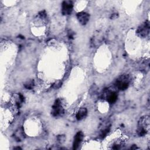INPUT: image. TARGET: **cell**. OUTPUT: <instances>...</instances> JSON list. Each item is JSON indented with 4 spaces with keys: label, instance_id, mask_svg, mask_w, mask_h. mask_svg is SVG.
Returning a JSON list of instances; mask_svg holds the SVG:
<instances>
[{
    "label": "cell",
    "instance_id": "cell-7",
    "mask_svg": "<svg viewBox=\"0 0 150 150\" xmlns=\"http://www.w3.org/2000/svg\"><path fill=\"white\" fill-rule=\"evenodd\" d=\"M84 135L82 132L79 131L78 132L74 138V141H73V149H76L78 148L79 146L80 145L81 142L82 141L83 139Z\"/></svg>",
    "mask_w": 150,
    "mask_h": 150
},
{
    "label": "cell",
    "instance_id": "cell-12",
    "mask_svg": "<svg viewBox=\"0 0 150 150\" xmlns=\"http://www.w3.org/2000/svg\"><path fill=\"white\" fill-rule=\"evenodd\" d=\"M65 139H66V138H65V136H64V135H59V136L57 137V140H58V141H59L60 143H63V142H64V141H65Z\"/></svg>",
    "mask_w": 150,
    "mask_h": 150
},
{
    "label": "cell",
    "instance_id": "cell-14",
    "mask_svg": "<svg viewBox=\"0 0 150 150\" xmlns=\"http://www.w3.org/2000/svg\"><path fill=\"white\" fill-rule=\"evenodd\" d=\"M68 37L69 39H73V37H74V33L73 32H70L68 33Z\"/></svg>",
    "mask_w": 150,
    "mask_h": 150
},
{
    "label": "cell",
    "instance_id": "cell-13",
    "mask_svg": "<svg viewBox=\"0 0 150 150\" xmlns=\"http://www.w3.org/2000/svg\"><path fill=\"white\" fill-rule=\"evenodd\" d=\"M108 131H109V128H105V129H104L102 132H101V137H102V138H104V137H105L106 135H107V133L108 132Z\"/></svg>",
    "mask_w": 150,
    "mask_h": 150
},
{
    "label": "cell",
    "instance_id": "cell-9",
    "mask_svg": "<svg viewBox=\"0 0 150 150\" xmlns=\"http://www.w3.org/2000/svg\"><path fill=\"white\" fill-rule=\"evenodd\" d=\"M24 131L23 128H18L14 134V137L17 141H21L24 138Z\"/></svg>",
    "mask_w": 150,
    "mask_h": 150
},
{
    "label": "cell",
    "instance_id": "cell-10",
    "mask_svg": "<svg viewBox=\"0 0 150 150\" xmlns=\"http://www.w3.org/2000/svg\"><path fill=\"white\" fill-rule=\"evenodd\" d=\"M87 114V110L86 108H81L76 114V117L77 120H81L85 118Z\"/></svg>",
    "mask_w": 150,
    "mask_h": 150
},
{
    "label": "cell",
    "instance_id": "cell-4",
    "mask_svg": "<svg viewBox=\"0 0 150 150\" xmlns=\"http://www.w3.org/2000/svg\"><path fill=\"white\" fill-rule=\"evenodd\" d=\"M149 21H146L138 27L137 29V33L139 36L145 38L149 34Z\"/></svg>",
    "mask_w": 150,
    "mask_h": 150
},
{
    "label": "cell",
    "instance_id": "cell-2",
    "mask_svg": "<svg viewBox=\"0 0 150 150\" xmlns=\"http://www.w3.org/2000/svg\"><path fill=\"white\" fill-rule=\"evenodd\" d=\"M130 79L128 75H122L120 76L116 81V86L120 90L127 89L129 86Z\"/></svg>",
    "mask_w": 150,
    "mask_h": 150
},
{
    "label": "cell",
    "instance_id": "cell-3",
    "mask_svg": "<svg viewBox=\"0 0 150 150\" xmlns=\"http://www.w3.org/2000/svg\"><path fill=\"white\" fill-rule=\"evenodd\" d=\"M52 114L54 117H60L64 114V109L63 108L60 100L57 99L54 103L52 107Z\"/></svg>",
    "mask_w": 150,
    "mask_h": 150
},
{
    "label": "cell",
    "instance_id": "cell-11",
    "mask_svg": "<svg viewBox=\"0 0 150 150\" xmlns=\"http://www.w3.org/2000/svg\"><path fill=\"white\" fill-rule=\"evenodd\" d=\"M25 87L27 89L29 90H31L34 87V81L33 80H29L28 81H27L25 84Z\"/></svg>",
    "mask_w": 150,
    "mask_h": 150
},
{
    "label": "cell",
    "instance_id": "cell-5",
    "mask_svg": "<svg viewBox=\"0 0 150 150\" xmlns=\"http://www.w3.org/2000/svg\"><path fill=\"white\" fill-rule=\"evenodd\" d=\"M73 8V4L71 1H64L62 3V12L64 15H69L71 13Z\"/></svg>",
    "mask_w": 150,
    "mask_h": 150
},
{
    "label": "cell",
    "instance_id": "cell-6",
    "mask_svg": "<svg viewBox=\"0 0 150 150\" xmlns=\"http://www.w3.org/2000/svg\"><path fill=\"white\" fill-rule=\"evenodd\" d=\"M77 18L80 24L84 25L88 22L90 15L85 12H80L77 14Z\"/></svg>",
    "mask_w": 150,
    "mask_h": 150
},
{
    "label": "cell",
    "instance_id": "cell-8",
    "mask_svg": "<svg viewBox=\"0 0 150 150\" xmlns=\"http://www.w3.org/2000/svg\"><path fill=\"white\" fill-rule=\"evenodd\" d=\"M105 94H106L105 97L110 103H114L117 99V94L115 92L107 91H105Z\"/></svg>",
    "mask_w": 150,
    "mask_h": 150
},
{
    "label": "cell",
    "instance_id": "cell-1",
    "mask_svg": "<svg viewBox=\"0 0 150 150\" xmlns=\"http://www.w3.org/2000/svg\"><path fill=\"white\" fill-rule=\"evenodd\" d=\"M149 127V118L148 116L142 117L138 122L137 133L139 136L142 137L146 134Z\"/></svg>",
    "mask_w": 150,
    "mask_h": 150
}]
</instances>
